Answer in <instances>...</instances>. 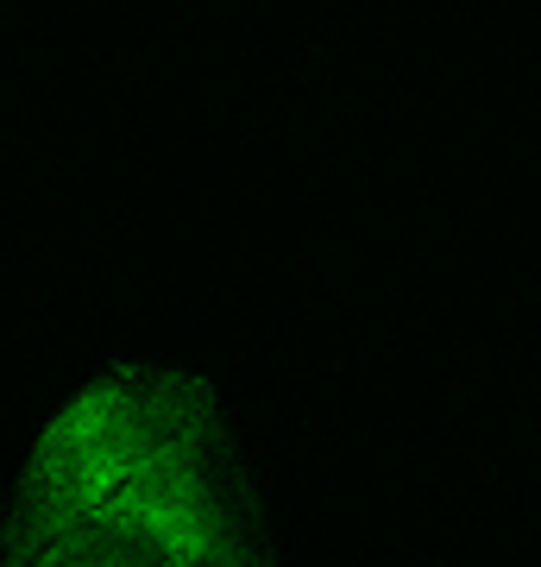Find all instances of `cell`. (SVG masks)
I'll return each instance as SVG.
<instances>
[{
    "instance_id": "1",
    "label": "cell",
    "mask_w": 541,
    "mask_h": 567,
    "mask_svg": "<svg viewBox=\"0 0 541 567\" xmlns=\"http://www.w3.org/2000/svg\"><path fill=\"white\" fill-rule=\"evenodd\" d=\"M13 567H271L221 404L170 365L76 385L20 466Z\"/></svg>"
}]
</instances>
